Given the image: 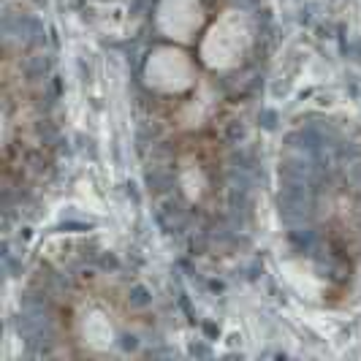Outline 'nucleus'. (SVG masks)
<instances>
[{
  "mask_svg": "<svg viewBox=\"0 0 361 361\" xmlns=\"http://www.w3.org/2000/svg\"><path fill=\"white\" fill-rule=\"evenodd\" d=\"M226 139L231 144H239L244 139V125L242 122H228V128H226Z\"/></svg>",
  "mask_w": 361,
  "mask_h": 361,
  "instance_id": "f8f14e48",
  "label": "nucleus"
},
{
  "mask_svg": "<svg viewBox=\"0 0 361 361\" xmlns=\"http://www.w3.org/2000/svg\"><path fill=\"white\" fill-rule=\"evenodd\" d=\"M231 166H234V169H244V171L255 169V166H252V158L244 152V149H234V152H231Z\"/></svg>",
  "mask_w": 361,
  "mask_h": 361,
  "instance_id": "9d476101",
  "label": "nucleus"
},
{
  "mask_svg": "<svg viewBox=\"0 0 361 361\" xmlns=\"http://www.w3.org/2000/svg\"><path fill=\"white\" fill-rule=\"evenodd\" d=\"M261 125L266 128V131H274V128H277V112H274V109H264L261 112Z\"/></svg>",
  "mask_w": 361,
  "mask_h": 361,
  "instance_id": "ddd939ff",
  "label": "nucleus"
},
{
  "mask_svg": "<svg viewBox=\"0 0 361 361\" xmlns=\"http://www.w3.org/2000/svg\"><path fill=\"white\" fill-rule=\"evenodd\" d=\"M334 158L339 161V166L342 163H350V161H358L361 158V147L356 141H345V139H339L334 144Z\"/></svg>",
  "mask_w": 361,
  "mask_h": 361,
  "instance_id": "39448f33",
  "label": "nucleus"
},
{
  "mask_svg": "<svg viewBox=\"0 0 361 361\" xmlns=\"http://www.w3.org/2000/svg\"><path fill=\"white\" fill-rule=\"evenodd\" d=\"M342 177L348 185L361 187V158L358 161H350V163H342Z\"/></svg>",
  "mask_w": 361,
  "mask_h": 361,
  "instance_id": "6e6552de",
  "label": "nucleus"
},
{
  "mask_svg": "<svg viewBox=\"0 0 361 361\" xmlns=\"http://www.w3.org/2000/svg\"><path fill=\"white\" fill-rule=\"evenodd\" d=\"M55 106V95L52 92H44V95H38V100H35V109L38 112H49Z\"/></svg>",
  "mask_w": 361,
  "mask_h": 361,
  "instance_id": "4468645a",
  "label": "nucleus"
},
{
  "mask_svg": "<svg viewBox=\"0 0 361 361\" xmlns=\"http://www.w3.org/2000/svg\"><path fill=\"white\" fill-rule=\"evenodd\" d=\"M147 3H149V0H131V9H128V11L136 17V14H141V9H144Z\"/></svg>",
  "mask_w": 361,
  "mask_h": 361,
  "instance_id": "a211bd4d",
  "label": "nucleus"
},
{
  "mask_svg": "<svg viewBox=\"0 0 361 361\" xmlns=\"http://www.w3.org/2000/svg\"><path fill=\"white\" fill-rule=\"evenodd\" d=\"M128 196H131L133 204H141V196H139V190H136V185H133V182H128Z\"/></svg>",
  "mask_w": 361,
  "mask_h": 361,
  "instance_id": "6ab92c4d",
  "label": "nucleus"
},
{
  "mask_svg": "<svg viewBox=\"0 0 361 361\" xmlns=\"http://www.w3.org/2000/svg\"><path fill=\"white\" fill-rule=\"evenodd\" d=\"M190 356H209V345L193 342V345H190Z\"/></svg>",
  "mask_w": 361,
  "mask_h": 361,
  "instance_id": "f3484780",
  "label": "nucleus"
},
{
  "mask_svg": "<svg viewBox=\"0 0 361 361\" xmlns=\"http://www.w3.org/2000/svg\"><path fill=\"white\" fill-rule=\"evenodd\" d=\"M201 329H204V334L209 337V339H218L220 337V329H218V323H204V326H201Z\"/></svg>",
  "mask_w": 361,
  "mask_h": 361,
  "instance_id": "dca6fc26",
  "label": "nucleus"
},
{
  "mask_svg": "<svg viewBox=\"0 0 361 361\" xmlns=\"http://www.w3.org/2000/svg\"><path fill=\"white\" fill-rule=\"evenodd\" d=\"M35 133L41 136V141L46 144V147H52V144H57V139H60V133H57V125L49 117H44V120H38L35 122Z\"/></svg>",
  "mask_w": 361,
  "mask_h": 361,
  "instance_id": "423d86ee",
  "label": "nucleus"
},
{
  "mask_svg": "<svg viewBox=\"0 0 361 361\" xmlns=\"http://www.w3.org/2000/svg\"><path fill=\"white\" fill-rule=\"evenodd\" d=\"M144 185H147L149 193H166L174 187V177L169 174V171L158 169V166H152V169L144 171Z\"/></svg>",
  "mask_w": 361,
  "mask_h": 361,
  "instance_id": "20e7f679",
  "label": "nucleus"
},
{
  "mask_svg": "<svg viewBox=\"0 0 361 361\" xmlns=\"http://www.w3.org/2000/svg\"><path fill=\"white\" fill-rule=\"evenodd\" d=\"M122 345H125V348H131V350H133V348H136V345H139V342H136V337L131 334V337H125V342H122Z\"/></svg>",
  "mask_w": 361,
  "mask_h": 361,
  "instance_id": "4be33fe9",
  "label": "nucleus"
},
{
  "mask_svg": "<svg viewBox=\"0 0 361 361\" xmlns=\"http://www.w3.org/2000/svg\"><path fill=\"white\" fill-rule=\"evenodd\" d=\"M277 207H280V218H283L288 228L310 226L318 215V198H293V196L280 193Z\"/></svg>",
  "mask_w": 361,
  "mask_h": 361,
  "instance_id": "f257e3e1",
  "label": "nucleus"
},
{
  "mask_svg": "<svg viewBox=\"0 0 361 361\" xmlns=\"http://www.w3.org/2000/svg\"><path fill=\"white\" fill-rule=\"evenodd\" d=\"M350 55H353V57H356V60L361 63V38H356V44L350 46Z\"/></svg>",
  "mask_w": 361,
  "mask_h": 361,
  "instance_id": "aec40b11",
  "label": "nucleus"
},
{
  "mask_svg": "<svg viewBox=\"0 0 361 361\" xmlns=\"http://www.w3.org/2000/svg\"><path fill=\"white\" fill-rule=\"evenodd\" d=\"M169 155H174V144H169V141L149 144V158H152V161H163V158H169Z\"/></svg>",
  "mask_w": 361,
  "mask_h": 361,
  "instance_id": "1a4fd4ad",
  "label": "nucleus"
},
{
  "mask_svg": "<svg viewBox=\"0 0 361 361\" xmlns=\"http://www.w3.org/2000/svg\"><path fill=\"white\" fill-rule=\"evenodd\" d=\"M128 299H131V307H149L152 304V293H149V288H144V285H133L131 293H128Z\"/></svg>",
  "mask_w": 361,
  "mask_h": 361,
  "instance_id": "0eeeda50",
  "label": "nucleus"
},
{
  "mask_svg": "<svg viewBox=\"0 0 361 361\" xmlns=\"http://www.w3.org/2000/svg\"><path fill=\"white\" fill-rule=\"evenodd\" d=\"M49 71H52V60H49L46 55H30V57H25V63H22V74L30 79V82L46 79Z\"/></svg>",
  "mask_w": 361,
  "mask_h": 361,
  "instance_id": "7ed1b4c3",
  "label": "nucleus"
},
{
  "mask_svg": "<svg viewBox=\"0 0 361 361\" xmlns=\"http://www.w3.org/2000/svg\"><path fill=\"white\" fill-rule=\"evenodd\" d=\"M299 22H301V25H307V22H310V9H301V14H299Z\"/></svg>",
  "mask_w": 361,
  "mask_h": 361,
  "instance_id": "412c9836",
  "label": "nucleus"
},
{
  "mask_svg": "<svg viewBox=\"0 0 361 361\" xmlns=\"http://www.w3.org/2000/svg\"><path fill=\"white\" fill-rule=\"evenodd\" d=\"M209 288H212V291H223V283H220V280H212V283H209Z\"/></svg>",
  "mask_w": 361,
  "mask_h": 361,
  "instance_id": "b1692460",
  "label": "nucleus"
},
{
  "mask_svg": "<svg viewBox=\"0 0 361 361\" xmlns=\"http://www.w3.org/2000/svg\"><path fill=\"white\" fill-rule=\"evenodd\" d=\"M52 90H55V95H60V92H63V82H60V79H55Z\"/></svg>",
  "mask_w": 361,
  "mask_h": 361,
  "instance_id": "5701e85b",
  "label": "nucleus"
},
{
  "mask_svg": "<svg viewBox=\"0 0 361 361\" xmlns=\"http://www.w3.org/2000/svg\"><path fill=\"white\" fill-rule=\"evenodd\" d=\"M55 231H92V226H87V223H74V220H68V223H60Z\"/></svg>",
  "mask_w": 361,
  "mask_h": 361,
  "instance_id": "2eb2a0df",
  "label": "nucleus"
},
{
  "mask_svg": "<svg viewBox=\"0 0 361 361\" xmlns=\"http://www.w3.org/2000/svg\"><path fill=\"white\" fill-rule=\"evenodd\" d=\"M95 264H98L104 272H117V269H120V261H117V255H114V252H100V255L95 258Z\"/></svg>",
  "mask_w": 361,
  "mask_h": 361,
  "instance_id": "9b49d317",
  "label": "nucleus"
},
{
  "mask_svg": "<svg viewBox=\"0 0 361 361\" xmlns=\"http://www.w3.org/2000/svg\"><path fill=\"white\" fill-rule=\"evenodd\" d=\"M288 242L293 244L296 252H304V255H315V244H318V231L310 226H296L288 231Z\"/></svg>",
  "mask_w": 361,
  "mask_h": 361,
  "instance_id": "f03ea898",
  "label": "nucleus"
}]
</instances>
